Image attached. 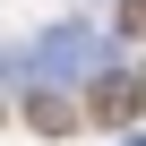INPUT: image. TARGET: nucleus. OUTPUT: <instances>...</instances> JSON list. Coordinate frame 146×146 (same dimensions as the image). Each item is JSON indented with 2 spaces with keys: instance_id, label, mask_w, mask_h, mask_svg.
<instances>
[{
  "instance_id": "obj_1",
  "label": "nucleus",
  "mask_w": 146,
  "mask_h": 146,
  "mask_svg": "<svg viewBox=\"0 0 146 146\" xmlns=\"http://www.w3.org/2000/svg\"><path fill=\"white\" fill-rule=\"evenodd\" d=\"M86 120H95V129H129V120H137V78H129V69L95 78V95H86Z\"/></svg>"
},
{
  "instance_id": "obj_2",
  "label": "nucleus",
  "mask_w": 146,
  "mask_h": 146,
  "mask_svg": "<svg viewBox=\"0 0 146 146\" xmlns=\"http://www.w3.org/2000/svg\"><path fill=\"white\" fill-rule=\"evenodd\" d=\"M26 120H35L43 137H69V129H78V112H69L60 95H35V103H26Z\"/></svg>"
}]
</instances>
